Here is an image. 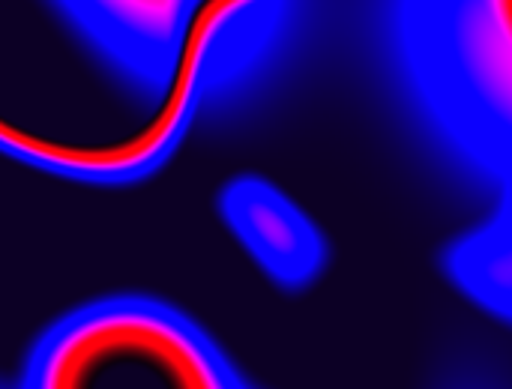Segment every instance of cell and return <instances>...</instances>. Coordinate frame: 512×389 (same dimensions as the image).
Here are the masks:
<instances>
[{"instance_id": "cell-4", "label": "cell", "mask_w": 512, "mask_h": 389, "mask_svg": "<svg viewBox=\"0 0 512 389\" xmlns=\"http://www.w3.org/2000/svg\"><path fill=\"white\" fill-rule=\"evenodd\" d=\"M219 216L255 267L285 291L312 285L327 267V240L312 216L261 174H237L219 189Z\"/></svg>"}, {"instance_id": "cell-2", "label": "cell", "mask_w": 512, "mask_h": 389, "mask_svg": "<svg viewBox=\"0 0 512 389\" xmlns=\"http://www.w3.org/2000/svg\"><path fill=\"white\" fill-rule=\"evenodd\" d=\"M510 0H387L396 69L435 138L483 183L512 177Z\"/></svg>"}, {"instance_id": "cell-1", "label": "cell", "mask_w": 512, "mask_h": 389, "mask_svg": "<svg viewBox=\"0 0 512 389\" xmlns=\"http://www.w3.org/2000/svg\"><path fill=\"white\" fill-rule=\"evenodd\" d=\"M294 0H0V156L84 186L153 177Z\"/></svg>"}, {"instance_id": "cell-5", "label": "cell", "mask_w": 512, "mask_h": 389, "mask_svg": "<svg viewBox=\"0 0 512 389\" xmlns=\"http://www.w3.org/2000/svg\"><path fill=\"white\" fill-rule=\"evenodd\" d=\"M444 273L486 315L512 318V207L510 189L498 192V207L477 228L444 249Z\"/></svg>"}, {"instance_id": "cell-3", "label": "cell", "mask_w": 512, "mask_h": 389, "mask_svg": "<svg viewBox=\"0 0 512 389\" xmlns=\"http://www.w3.org/2000/svg\"><path fill=\"white\" fill-rule=\"evenodd\" d=\"M21 387L243 389L231 357L180 309L138 294L84 303L33 342Z\"/></svg>"}]
</instances>
